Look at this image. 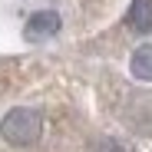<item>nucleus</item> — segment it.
I'll return each instance as SVG.
<instances>
[{"instance_id":"obj_4","label":"nucleus","mask_w":152,"mask_h":152,"mask_svg":"<svg viewBox=\"0 0 152 152\" xmlns=\"http://www.w3.org/2000/svg\"><path fill=\"white\" fill-rule=\"evenodd\" d=\"M129 69H132V76H136V80H142V83H152V43L139 46L136 53H132V63H129Z\"/></svg>"},{"instance_id":"obj_1","label":"nucleus","mask_w":152,"mask_h":152,"mask_svg":"<svg viewBox=\"0 0 152 152\" xmlns=\"http://www.w3.org/2000/svg\"><path fill=\"white\" fill-rule=\"evenodd\" d=\"M40 129H43V119L37 109H27V106H20V109H10L4 116V122H0V136H4L10 145H30L40 139Z\"/></svg>"},{"instance_id":"obj_5","label":"nucleus","mask_w":152,"mask_h":152,"mask_svg":"<svg viewBox=\"0 0 152 152\" xmlns=\"http://www.w3.org/2000/svg\"><path fill=\"white\" fill-rule=\"evenodd\" d=\"M96 152H132V149L126 145V142H119V139H103V142L96 145Z\"/></svg>"},{"instance_id":"obj_2","label":"nucleus","mask_w":152,"mask_h":152,"mask_svg":"<svg viewBox=\"0 0 152 152\" xmlns=\"http://www.w3.org/2000/svg\"><path fill=\"white\" fill-rule=\"evenodd\" d=\"M60 30V13H53V10H40V13H33L30 20H27V27H23V37L27 40H50Z\"/></svg>"},{"instance_id":"obj_3","label":"nucleus","mask_w":152,"mask_h":152,"mask_svg":"<svg viewBox=\"0 0 152 152\" xmlns=\"http://www.w3.org/2000/svg\"><path fill=\"white\" fill-rule=\"evenodd\" d=\"M126 23L136 33H149L152 30V0H132L129 13H126Z\"/></svg>"}]
</instances>
